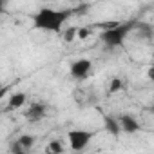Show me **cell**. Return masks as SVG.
<instances>
[{
  "mask_svg": "<svg viewBox=\"0 0 154 154\" xmlns=\"http://www.w3.org/2000/svg\"><path fill=\"white\" fill-rule=\"evenodd\" d=\"M72 9H51V8H42L40 11H36L33 15V26L35 29L40 31H53L58 33L62 31L63 24L67 22V18L72 15Z\"/></svg>",
  "mask_w": 154,
  "mask_h": 154,
  "instance_id": "1",
  "label": "cell"
},
{
  "mask_svg": "<svg viewBox=\"0 0 154 154\" xmlns=\"http://www.w3.org/2000/svg\"><path fill=\"white\" fill-rule=\"evenodd\" d=\"M136 24L134 22H125V24H118L116 27H111V29H105L102 33V42L107 45V47H118L123 44L125 36L131 33V29H134Z\"/></svg>",
  "mask_w": 154,
  "mask_h": 154,
  "instance_id": "2",
  "label": "cell"
},
{
  "mask_svg": "<svg viewBox=\"0 0 154 154\" xmlns=\"http://www.w3.org/2000/svg\"><path fill=\"white\" fill-rule=\"evenodd\" d=\"M94 138V132L93 131H82V129H76V131H69L67 132V140H69V147L76 152L84 150L91 140Z\"/></svg>",
  "mask_w": 154,
  "mask_h": 154,
  "instance_id": "3",
  "label": "cell"
},
{
  "mask_svg": "<svg viewBox=\"0 0 154 154\" xmlns=\"http://www.w3.org/2000/svg\"><path fill=\"white\" fill-rule=\"evenodd\" d=\"M91 71H93V62L89 58H80V60L72 62L71 69H69V72L74 80H85L91 74Z\"/></svg>",
  "mask_w": 154,
  "mask_h": 154,
  "instance_id": "4",
  "label": "cell"
},
{
  "mask_svg": "<svg viewBox=\"0 0 154 154\" xmlns=\"http://www.w3.org/2000/svg\"><path fill=\"white\" fill-rule=\"evenodd\" d=\"M45 112H47V107H45V103H42V102H33L31 105H29V109L26 111V120L29 122V123H36V122H40L44 116H45Z\"/></svg>",
  "mask_w": 154,
  "mask_h": 154,
  "instance_id": "5",
  "label": "cell"
},
{
  "mask_svg": "<svg viewBox=\"0 0 154 154\" xmlns=\"http://www.w3.org/2000/svg\"><path fill=\"white\" fill-rule=\"evenodd\" d=\"M118 122H120V127H122V132H127V134H134L140 131V123L134 116L131 114H122L118 116Z\"/></svg>",
  "mask_w": 154,
  "mask_h": 154,
  "instance_id": "6",
  "label": "cell"
},
{
  "mask_svg": "<svg viewBox=\"0 0 154 154\" xmlns=\"http://www.w3.org/2000/svg\"><path fill=\"white\" fill-rule=\"evenodd\" d=\"M103 123H105V131H107L111 136H120L122 127H120L118 118H114V116H111V114H105V116H103Z\"/></svg>",
  "mask_w": 154,
  "mask_h": 154,
  "instance_id": "7",
  "label": "cell"
},
{
  "mask_svg": "<svg viewBox=\"0 0 154 154\" xmlns=\"http://www.w3.org/2000/svg\"><path fill=\"white\" fill-rule=\"evenodd\" d=\"M26 100H27L26 93H15V94L9 96V107L11 109H18V107H22L26 103Z\"/></svg>",
  "mask_w": 154,
  "mask_h": 154,
  "instance_id": "8",
  "label": "cell"
},
{
  "mask_svg": "<svg viewBox=\"0 0 154 154\" xmlns=\"http://www.w3.org/2000/svg\"><path fill=\"white\" fill-rule=\"evenodd\" d=\"M17 141L24 147V150H27V149H31V147L35 145V136H31V134H24V136H20Z\"/></svg>",
  "mask_w": 154,
  "mask_h": 154,
  "instance_id": "9",
  "label": "cell"
},
{
  "mask_svg": "<svg viewBox=\"0 0 154 154\" xmlns=\"http://www.w3.org/2000/svg\"><path fill=\"white\" fill-rule=\"evenodd\" d=\"M47 150H49V154H62V152H63V145H62L60 140H53V141L49 143Z\"/></svg>",
  "mask_w": 154,
  "mask_h": 154,
  "instance_id": "10",
  "label": "cell"
},
{
  "mask_svg": "<svg viewBox=\"0 0 154 154\" xmlns=\"http://www.w3.org/2000/svg\"><path fill=\"white\" fill-rule=\"evenodd\" d=\"M74 38H78V27H69V29H65V33H63V40H65L67 44H71Z\"/></svg>",
  "mask_w": 154,
  "mask_h": 154,
  "instance_id": "11",
  "label": "cell"
},
{
  "mask_svg": "<svg viewBox=\"0 0 154 154\" xmlns=\"http://www.w3.org/2000/svg\"><path fill=\"white\" fill-rule=\"evenodd\" d=\"M123 87V82L120 80V78H114L112 82H111V85H109V93H116V91H120Z\"/></svg>",
  "mask_w": 154,
  "mask_h": 154,
  "instance_id": "12",
  "label": "cell"
},
{
  "mask_svg": "<svg viewBox=\"0 0 154 154\" xmlns=\"http://www.w3.org/2000/svg\"><path fill=\"white\" fill-rule=\"evenodd\" d=\"M89 35H91V29H89V27H78V38L84 40V38H87Z\"/></svg>",
  "mask_w": 154,
  "mask_h": 154,
  "instance_id": "13",
  "label": "cell"
},
{
  "mask_svg": "<svg viewBox=\"0 0 154 154\" xmlns=\"http://www.w3.org/2000/svg\"><path fill=\"white\" fill-rule=\"evenodd\" d=\"M147 74H149V78H150V80L154 82V63H152V65L149 67V71H147Z\"/></svg>",
  "mask_w": 154,
  "mask_h": 154,
  "instance_id": "14",
  "label": "cell"
},
{
  "mask_svg": "<svg viewBox=\"0 0 154 154\" xmlns=\"http://www.w3.org/2000/svg\"><path fill=\"white\" fill-rule=\"evenodd\" d=\"M18 154H26V150H22V152H18Z\"/></svg>",
  "mask_w": 154,
  "mask_h": 154,
  "instance_id": "15",
  "label": "cell"
}]
</instances>
